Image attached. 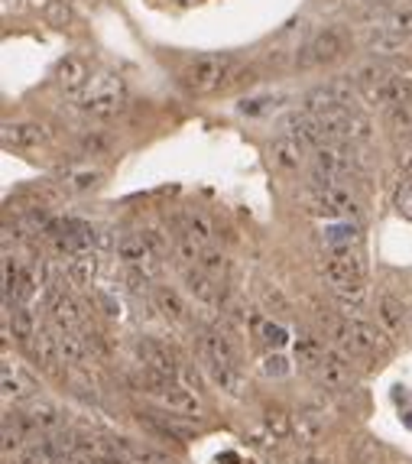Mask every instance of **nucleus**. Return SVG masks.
Listing matches in <instances>:
<instances>
[{"instance_id":"nucleus-1","label":"nucleus","mask_w":412,"mask_h":464,"mask_svg":"<svg viewBox=\"0 0 412 464\" xmlns=\"http://www.w3.org/2000/svg\"><path fill=\"white\" fill-rule=\"evenodd\" d=\"M305 205L312 214H325V218H358L360 202L350 195V188H344L338 178L315 172L312 186L305 192Z\"/></svg>"},{"instance_id":"nucleus-2","label":"nucleus","mask_w":412,"mask_h":464,"mask_svg":"<svg viewBox=\"0 0 412 464\" xmlns=\"http://www.w3.org/2000/svg\"><path fill=\"white\" fill-rule=\"evenodd\" d=\"M127 104V88H124V79L114 75V71H104L98 79H91V85L81 91L78 107L81 111H88L95 117H114L120 114Z\"/></svg>"},{"instance_id":"nucleus-3","label":"nucleus","mask_w":412,"mask_h":464,"mask_svg":"<svg viewBox=\"0 0 412 464\" xmlns=\"http://www.w3.org/2000/svg\"><path fill=\"white\" fill-rule=\"evenodd\" d=\"M140 386L150 393L152 400H160L162 406H169V410L185 412V416H202V402H198V396L188 390V386H182L179 380H172V377H160L144 367Z\"/></svg>"},{"instance_id":"nucleus-4","label":"nucleus","mask_w":412,"mask_h":464,"mask_svg":"<svg viewBox=\"0 0 412 464\" xmlns=\"http://www.w3.org/2000/svg\"><path fill=\"white\" fill-rule=\"evenodd\" d=\"M231 71H234V59H227V55H198V59H192V62L185 65L182 81H185L188 91L205 95V91L225 88Z\"/></svg>"},{"instance_id":"nucleus-5","label":"nucleus","mask_w":412,"mask_h":464,"mask_svg":"<svg viewBox=\"0 0 412 464\" xmlns=\"http://www.w3.org/2000/svg\"><path fill=\"white\" fill-rule=\"evenodd\" d=\"M325 279L328 286H350L367 283V263H364V250L360 247H328L325 260Z\"/></svg>"},{"instance_id":"nucleus-6","label":"nucleus","mask_w":412,"mask_h":464,"mask_svg":"<svg viewBox=\"0 0 412 464\" xmlns=\"http://www.w3.org/2000/svg\"><path fill=\"white\" fill-rule=\"evenodd\" d=\"M344 53H348V39H344L338 29H325V33H318L312 43L302 49L299 65H332L338 62Z\"/></svg>"},{"instance_id":"nucleus-7","label":"nucleus","mask_w":412,"mask_h":464,"mask_svg":"<svg viewBox=\"0 0 412 464\" xmlns=\"http://www.w3.org/2000/svg\"><path fill=\"white\" fill-rule=\"evenodd\" d=\"M358 170V160H354V153L344 146V143H325L315 150V172H322V176H350V172Z\"/></svg>"},{"instance_id":"nucleus-8","label":"nucleus","mask_w":412,"mask_h":464,"mask_svg":"<svg viewBox=\"0 0 412 464\" xmlns=\"http://www.w3.org/2000/svg\"><path fill=\"white\" fill-rule=\"evenodd\" d=\"M55 85L69 95V98L78 101L81 91L91 85V71H88V62L81 59V55H65V59H59V65H55Z\"/></svg>"},{"instance_id":"nucleus-9","label":"nucleus","mask_w":412,"mask_h":464,"mask_svg":"<svg viewBox=\"0 0 412 464\" xmlns=\"http://www.w3.org/2000/svg\"><path fill=\"white\" fill-rule=\"evenodd\" d=\"M136 354H140V364L146 370L160 377H172V380H179V364H176V357L166 344H160L156 338H140L136 341Z\"/></svg>"},{"instance_id":"nucleus-10","label":"nucleus","mask_w":412,"mask_h":464,"mask_svg":"<svg viewBox=\"0 0 412 464\" xmlns=\"http://www.w3.org/2000/svg\"><path fill=\"white\" fill-rule=\"evenodd\" d=\"M283 134H289L293 140H299L305 146V150H318V146H325V134H322V127H318V120H315L312 114H299V111H293V114L283 117Z\"/></svg>"},{"instance_id":"nucleus-11","label":"nucleus","mask_w":412,"mask_h":464,"mask_svg":"<svg viewBox=\"0 0 412 464\" xmlns=\"http://www.w3.org/2000/svg\"><path fill=\"white\" fill-rule=\"evenodd\" d=\"M315 370H318V380H322L328 390H344V386H350V380H354L350 364H348V354L338 348L325 351L322 364L315 367Z\"/></svg>"},{"instance_id":"nucleus-12","label":"nucleus","mask_w":412,"mask_h":464,"mask_svg":"<svg viewBox=\"0 0 412 464\" xmlns=\"http://www.w3.org/2000/svg\"><path fill=\"white\" fill-rule=\"evenodd\" d=\"M269 162L279 172H299L305 166V146L299 140H293L289 134L273 137V143H269Z\"/></svg>"},{"instance_id":"nucleus-13","label":"nucleus","mask_w":412,"mask_h":464,"mask_svg":"<svg viewBox=\"0 0 412 464\" xmlns=\"http://www.w3.org/2000/svg\"><path fill=\"white\" fill-rule=\"evenodd\" d=\"M117 257L124 260L127 267H136V269H144L146 277H150L152 263H156V253L150 250V244H146L144 234H124L120 241H117Z\"/></svg>"},{"instance_id":"nucleus-14","label":"nucleus","mask_w":412,"mask_h":464,"mask_svg":"<svg viewBox=\"0 0 412 464\" xmlns=\"http://www.w3.org/2000/svg\"><path fill=\"white\" fill-rule=\"evenodd\" d=\"M198 354L205 364H231L237 367V351H234L231 338L221 335V331H205L202 338H198Z\"/></svg>"},{"instance_id":"nucleus-15","label":"nucleus","mask_w":412,"mask_h":464,"mask_svg":"<svg viewBox=\"0 0 412 464\" xmlns=\"http://www.w3.org/2000/svg\"><path fill=\"white\" fill-rule=\"evenodd\" d=\"M49 312L59 331H75L81 325V305L62 289H49Z\"/></svg>"},{"instance_id":"nucleus-16","label":"nucleus","mask_w":412,"mask_h":464,"mask_svg":"<svg viewBox=\"0 0 412 464\" xmlns=\"http://www.w3.org/2000/svg\"><path fill=\"white\" fill-rule=\"evenodd\" d=\"M4 146L7 150H29V146H39V143L49 140V130L43 124H4Z\"/></svg>"},{"instance_id":"nucleus-17","label":"nucleus","mask_w":412,"mask_h":464,"mask_svg":"<svg viewBox=\"0 0 412 464\" xmlns=\"http://www.w3.org/2000/svg\"><path fill=\"white\" fill-rule=\"evenodd\" d=\"M350 325V348L354 354H376V351H386V335L376 331L374 325L360 319H348Z\"/></svg>"},{"instance_id":"nucleus-18","label":"nucleus","mask_w":412,"mask_h":464,"mask_svg":"<svg viewBox=\"0 0 412 464\" xmlns=\"http://www.w3.org/2000/svg\"><path fill=\"white\" fill-rule=\"evenodd\" d=\"M205 374L211 377V384L218 390H225L227 396L234 400H241L243 393H247V380H243L241 367H231V364H205Z\"/></svg>"},{"instance_id":"nucleus-19","label":"nucleus","mask_w":412,"mask_h":464,"mask_svg":"<svg viewBox=\"0 0 412 464\" xmlns=\"http://www.w3.org/2000/svg\"><path fill=\"white\" fill-rule=\"evenodd\" d=\"M182 283H185V293L202 305H218V279H211L202 267L185 269L182 273Z\"/></svg>"},{"instance_id":"nucleus-20","label":"nucleus","mask_w":412,"mask_h":464,"mask_svg":"<svg viewBox=\"0 0 412 464\" xmlns=\"http://www.w3.org/2000/svg\"><path fill=\"white\" fill-rule=\"evenodd\" d=\"M29 354L37 357V360L45 367V370H55V367L62 364V351H59V335L39 328L37 335H33V341H29Z\"/></svg>"},{"instance_id":"nucleus-21","label":"nucleus","mask_w":412,"mask_h":464,"mask_svg":"<svg viewBox=\"0 0 412 464\" xmlns=\"http://www.w3.org/2000/svg\"><path fill=\"white\" fill-rule=\"evenodd\" d=\"M95 277H98V253H95V250L85 247L69 257V279H72L75 286H91Z\"/></svg>"},{"instance_id":"nucleus-22","label":"nucleus","mask_w":412,"mask_h":464,"mask_svg":"<svg viewBox=\"0 0 412 464\" xmlns=\"http://www.w3.org/2000/svg\"><path fill=\"white\" fill-rule=\"evenodd\" d=\"M412 107V75L403 71H390L383 81V107Z\"/></svg>"},{"instance_id":"nucleus-23","label":"nucleus","mask_w":412,"mask_h":464,"mask_svg":"<svg viewBox=\"0 0 412 464\" xmlns=\"http://www.w3.org/2000/svg\"><path fill=\"white\" fill-rule=\"evenodd\" d=\"M376 319H380V325H383L390 335L403 331V325H406L403 302H400L396 295H390V293H380V299H376Z\"/></svg>"},{"instance_id":"nucleus-24","label":"nucleus","mask_w":412,"mask_h":464,"mask_svg":"<svg viewBox=\"0 0 412 464\" xmlns=\"http://www.w3.org/2000/svg\"><path fill=\"white\" fill-rule=\"evenodd\" d=\"M334 299H338L341 312L348 315H358L364 312V305H367V283H350V286H334L332 289Z\"/></svg>"},{"instance_id":"nucleus-25","label":"nucleus","mask_w":412,"mask_h":464,"mask_svg":"<svg viewBox=\"0 0 412 464\" xmlns=\"http://www.w3.org/2000/svg\"><path fill=\"white\" fill-rule=\"evenodd\" d=\"M325 247H360V228L354 221H334L322 231Z\"/></svg>"},{"instance_id":"nucleus-26","label":"nucleus","mask_w":412,"mask_h":464,"mask_svg":"<svg viewBox=\"0 0 412 464\" xmlns=\"http://www.w3.org/2000/svg\"><path fill=\"white\" fill-rule=\"evenodd\" d=\"M406 46V36L393 33V29L386 27H374L367 33V49L370 53H380V55H396L400 49Z\"/></svg>"},{"instance_id":"nucleus-27","label":"nucleus","mask_w":412,"mask_h":464,"mask_svg":"<svg viewBox=\"0 0 412 464\" xmlns=\"http://www.w3.org/2000/svg\"><path fill=\"white\" fill-rule=\"evenodd\" d=\"M59 351L65 364H85L88 360V338H81L78 331H59Z\"/></svg>"},{"instance_id":"nucleus-28","label":"nucleus","mask_w":412,"mask_h":464,"mask_svg":"<svg viewBox=\"0 0 412 464\" xmlns=\"http://www.w3.org/2000/svg\"><path fill=\"white\" fill-rule=\"evenodd\" d=\"M386 124L396 143H409L412 140V107H386Z\"/></svg>"},{"instance_id":"nucleus-29","label":"nucleus","mask_w":412,"mask_h":464,"mask_svg":"<svg viewBox=\"0 0 412 464\" xmlns=\"http://www.w3.org/2000/svg\"><path fill=\"white\" fill-rule=\"evenodd\" d=\"M7 325L13 328V338L23 341V344H29L33 341V335H37V319H33V312H29L27 305H13V312L7 315Z\"/></svg>"},{"instance_id":"nucleus-30","label":"nucleus","mask_w":412,"mask_h":464,"mask_svg":"<svg viewBox=\"0 0 412 464\" xmlns=\"http://www.w3.org/2000/svg\"><path fill=\"white\" fill-rule=\"evenodd\" d=\"M156 309H160L169 321H176V325H185L188 321V312H185V305H182L179 293H172V289H166V286L156 289Z\"/></svg>"},{"instance_id":"nucleus-31","label":"nucleus","mask_w":412,"mask_h":464,"mask_svg":"<svg viewBox=\"0 0 412 464\" xmlns=\"http://www.w3.org/2000/svg\"><path fill=\"white\" fill-rule=\"evenodd\" d=\"M182 231H185L188 237H192V241H195L202 250H205L208 244H211V221H208L205 214L188 211L185 218H182Z\"/></svg>"},{"instance_id":"nucleus-32","label":"nucleus","mask_w":412,"mask_h":464,"mask_svg":"<svg viewBox=\"0 0 412 464\" xmlns=\"http://www.w3.org/2000/svg\"><path fill=\"white\" fill-rule=\"evenodd\" d=\"M325 351H328V344H325V341H318V338H312V335H302V338H299V344H296L299 364L312 367V370L322 364Z\"/></svg>"},{"instance_id":"nucleus-33","label":"nucleus","mask_w":412,"mask_h":464,"mask_svg":"<svg viewBox=\"0 0 412 464\" xmlns=\"http://www.w3.org/2000/svg\"><path fill=\"white\" fill-rule=\"evenodd\" d=\"M253 331L257 338L267 344V348H283L289 341V331L279 325V321H267V319H253Z\"/></svg>"},{"instance_id":"nucleus-34","label":"nucleus","mask_w":412,"mask_h":464,"mask_svg":"<svg viewBox=\"0 0 412 464\" xmlns=\"http://www.w3.org/2000/svg\"><path fill=\"white\" fill-rule=\"evenodd\" d=\"M29 419L37 422V428L39 432H55V428L62 426V416H59V410H55L53 402H33V410L27 412Z\"/></svg>"},{"instance_id":"nucleus-35","label":"nucleus","mask_w":412,"mask_h":464,"mask_svg":"<svg viewBox=\"0 0 412 464\" xmlns=\"http://www.w3.org/2000/svg\"><path fill=\"white\" fill-rule=\"evenodd\" d=\"M0 380H4V396H7V400H23V396H29V393H33V384H29V380H23L17 370H10V364H4V374H0Z\"/></svg>"},{"instance_id":"nucleus-36","label":"nucleus","mask_w":412,"mask_h":464,"mask_svg":"<svg viewBox=\"0 0 412 464\" xmlns=\"http://www.w3.org/2000/svg\"><path fill=\"white\" fill-rule=\"evenodd\" d=\"M374 27H386V29H393V33L409 39L412 36V10H393V13H386V17L376 20Z\"/></svg>"},{"instance_id":"nucleus-37","label":"nucleus","mask_w":412,"mask_h":464,"mask_svg":"<svg viewBox=\"0 0 412 464\" xmlns=\"http://www.w3.org/2000/svg\"><path fill=\"white\" fill-rule=\"evenodd\" d=\"M172 250H176V257H179L182 263H198V260H202V247H198V244L192 241L185 231L176 234V241H172Z\"/></svg>"},{"instance_id":"nucleus-38","label":"nucleus","mask_w":412,"mask_h":464,"mask_svg":"<svg viewBox=\"0 0 412 464\" xmlns=\"http://www.w3.org/2000/svg\"><path fill=\"white\" fill-rule=\"evenodd\" d=\"M17 464H55L53 458H49V452H45L43 445H39V438L33 442V445H23L17 452Z\"/></svg>"},{"instance_id":"nucleus-39","label":"nucleus","mask_w":412,"mask_h":464,"mask_svg":"<svg viewBox=\"0 0 412 464\" xmlns=\"http://www.w3.org/2000/svg\"><path fill=\"white\" fill-rule=\"evenodd\" d=\"M198 267L205 269L211 279H221V277H225L227 263H225V257H221V253H215V250H202V260H198Z\"/></svg>"},{"instance_id":"nucleus-40","label":"nucleus","mask_w":412,"mask_h":464,"mask_svg":"<svg viewBox=\"0 0 412 464\" xmlns=\"http://www.w3.org/2000/svg\"><path fill=\"white\" fill-rule=\"evenodd\" d=\"M393 205L400 214L412 218V176H406L400 186H396V195H393Z\"/></svg>"},{"instance_id":"nucleus-41","label":"nucleus","mask_w":412,"mask_h":464,"mask_svg":"<svg viewBox=\"0 0 412 464\" xmlns=\"http://www.w3.org/2000/svg\"><path fill=\"white\" fill-rule=\"evenodd\" d=\"M267 428L273 432V438H286V435H289V428H293V422H289L286 412L269 410V412H267Z\"/></svg>"},{"instance_id":"nucleus-42","label":"nucleus","mask_w":412,"mask_h":464,"mask_svg":"<svg viewBox=\"0 0 412 464\" xmlns=\"http://www.w3.org/2000/svg\"><path fill=\"white\" fill-rule=\"evenodd\" d=\"M263 374L267 377H286L289 374V360L283 354H267L263 357Z\"/></svg>"},{"instance_id":"nucleus-43","label":"nucleus","mask_w":412,"mask_h":464,"mask_svg":"<svg viewBox=\"0 0 412 464\" xmlns=\"http://www.w3.org/2000/svg\"><path fill=\"white\" fill-rule=\"evenodd\" d=\"M144 237H146V244H150V250L156 253V257H166V253L172 250V241L162 231H144Z\"/></svg>"},{"instance_id":"nucleus-44","label":"nucleus","mask_w":412,"mask_h":464,"mask_svg":"<svg viewBox=\"0 0 412 464\" xmlns=\"http://www.w3.org/2000/svg\"><path fill=\"white\" fill-rule=\"evenodd\" d=\"M299 464H312V461H299Z\"/></svg>"},{"instance_id":"nucleus-45","label":"nucleus","mask_w":412,"mask_h":464,"mask_svg":"<svg viewBox=\"0 0 412 464\" xmlns=\"http://www.w3.org/2000/svg\"><path fill=\"white\" fill-rule=\"evenodd\" d=\"M4 4H13V0H4Z\"/></svg>"}]
</instances>
